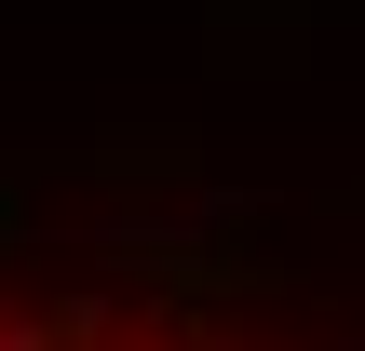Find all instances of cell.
<instances>
[{"label": "cell", "mask_w": 365, "mask_h": 351, "mask_svg": "<svg viewBox=\"0 0 365 351\" xmlns=\"http://www.w3.org/2000/svg\"><path fill=\"white\" fill-rule=\"evenodd\" d=\"M0 351H41V325H0ZM149 351H163V338H149Z\"/></svg>", "instance_id": "obj_1"}]
</instances>
